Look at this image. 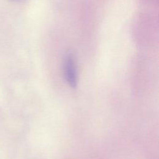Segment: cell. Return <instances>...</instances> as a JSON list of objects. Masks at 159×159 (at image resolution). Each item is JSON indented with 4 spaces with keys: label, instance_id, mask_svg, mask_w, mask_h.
Returning a JSON list of instances; mask_svg holds the SVG:
<instances>
[{
    "label": "cell",
    "instance_id": "1",
    "mask_svg": "<svg viewBox=\"0 0 159 159\" xmlns=\"http://www.w3.org/2000/svg\"><path fill=\"white\" fill-rule=\"evenodd\" d=\"M64 70L68 84L73 88L76 87L77 83L76 63L74 57L71 53H69L65 58Z\"/></svg>",
    "mask_w": 159,
    "mask_h": 159
}]
</instances>
